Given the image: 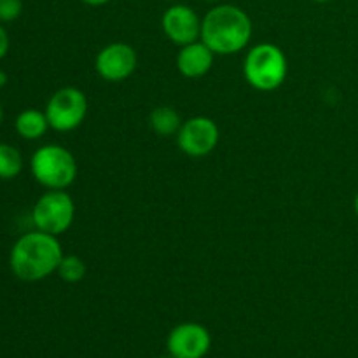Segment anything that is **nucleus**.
I'll use <instances>...</instances> for the list:
<instances>
[{"label": "nucleus", "instance_id": "f257e3e1", "mask_svg": "<svg viewBox=\"0 0 358 358\" xmlns=\"http://www.w3.org/2000/svg\"><path fill=\"white\" fill-rule=\"evenodd\" d=\"M62 259L63 248L58 236L35 229L21 234L13 245L9 268L21 282L35 283L56 273Z\"/></svg>", "mask_w": 358, "mask_h": 358}, {"label": "nucleus", "instance_id": "f03ea898", "mask_svg": "<svg viewBox=\"0 0 358 358\" xmlns=\"http://www.w3.org/2000/svg\"><path fill=\"white\" fill-rule=\"evenodd\" d=\"M252 31L254 24L250 16L233 3L213 6L201 17V41L220 56L243 51L250 44Z\"/></svg>", "mask_w": 358, "mask_h": 358}, {"label": "nucleus", "instance_id": "7ed1b4c3", "mask_svg": "<svg viewBox=\"0 0 358 358\" xmlns=\"http://www.w3.org/2000/svg\"><path fill=\"white\" fill-rule=\"evenodd\" d=\"M289 62L282 48L271 42L254 45L243 59V77L254 90L271 93L287 79Z\"/></svg>", "mask_w": 358, "mask_h": 358}, {"label": "nucleus", "instance_id": "20e7f679", "mask_svg": "<svg viewBox=\"0 0 358 358\" xmlns=\"http://www.w3.org/2000/svg\"><path fill=\"white\" fill-rule=\"evenodd\" d=\"M30 171L37 184L48 191H65L77 178V161L66 147L48 143L34 152Z\"/></svg>", "mask_w": 358, "mask_h": 358}, {"label": "nucleus", "instance_id": "39448f33", "mask_svg": "<svg viewBox=\"0 0 358 358\" xmlns=\"http://www.w3.org/2000/svg\"><path fill=\"white\" fill-rule=\"evenodd\" d=\"M76 219V203L66 191H48L35 201L31 222L35 229L59 236L66 233Z\"/></svg>", "mask_w": 358, "mask_h": 358}, {"label": "nucleus", "instance_id": "423d86ee", "mask_svg": "<svg viewBox=\"0 0 358 358\" xmlns=\"http://www.w3.org/2000/svg\"><path fill=\"white\" fill-rule=\"evenodd\" d=\"M49 128L69 133L79 128L87 115V98L79 87L66 86L55 91L45 103Z\"/></svg>", "mask_w": 358, "mask_h": 358}, {"label": "nucleus", "instance_id": "0eeeda50", "mask_svg": "<svg viewBox=\"0 0 358 358\" xmlns=\"http://www.w3.org/2000/svg\"><path fill=\"white\" fill-rule=\"evenodd\" d=\"M220 140V129L213 119L206 115H196L182 122L177 133V143L182 152L189 157H205L217 149Z\"/></svg>", "mask_w": 358, "mask_h": 358}, {"label": "nucleus", "instance_id": "6e6552de", "mask_svg": "<svg viewBox=\"0 0 358 358\" xmlns=\"http://www.w3.org/2000/svg\"><path fill=\"white\" fill-rule=\"evenodd\" d=\"M138 56L133 45L126 42H112L101 48L94 58V70L107 83H122L135 73Z\"/></svg>", "mask_w": 358, "mask_h": 358}, {"label": "nucleus", "instance_id": "1a4fd4ad", "mask_svg": "<svg viewBox=\"0 0 358 358\" xmlns=\"http://www.w3.org/2000/svg\"><path fill=\"white\" fill-rule=\"evenodd\" d=\"M166 348L171 358H203L212 348V336L205 325L184 322L170 331Z\"/></svg>", "mask_w": 358, "mask_h": 358}, {"label": "nucleus", "instance_id": "9d476101", "mask_svg": "<svg viewBox=\"0 0 358 358\" xmlns=\"http://www.w3.org/2000/svg\"><path fill=\"white\" fill-rule=\"evenodd\" d=\"M161 28L166 38L178 48L201 38V17L185 3H173L168 7L161 17Z\"/></svg>", "mask_w": 358, "mask_h": 358}, {"label": "nucleus", "instance_id": "9b49d317", "mask_svg": "<svg viewBox=\"0 0 358 358\" xmlns=\"http://www.w3.org/2000/svg\"><path fill=\"white\" fill-rule=\"evenodd\" d=\"M215 52L199 38L192 44L182 45L177 55V69L185 79H199L212 70Z\"/></svg>", "mask_w": 358, "mask_h": 358}, {"label": "nucleus", "instance_id": "f8f14e48", "mask_svg": "<svg viewBox=\"0 0 358 358\" xmlns=\"http://www.w3.org/2000/svg\"><path fill=\"white\" fill-rule=\"evenodd\" d=\"M14 129L24 140L42 138L49 129L45 112L37 110V108H24L23 112L17 114L16 121H14Z\"/></svg>", "mask_w": 358, "mask_h": 358}, {"label": "nucleus", "instance_id": "ddd939ff", "mask_svg": "<svg viewBox=\"0 0 358 358\" xmlns=\"http://www.w3.org/2000/svg\"><path fill=\"white\" fill-rule=\"evenodd\" d=\"M182 117L173 107H157L150 112L149 126L157 136H177V133L182 128Z\"/></svg>", "mask_w": 358, "mask_h": 358}, {"label": "nucleus", "instance_id": "4468645a", "mask_svg": "<svg viewBox=\"0 0 358 358\" xmlns=\"http://www.w3.org/2000/svg\"><path fill=\"white\" fill-rule=\"evenodd\" d=\"M23 156L10 143H0V180H13L23 171Z\"/></svg>", "mask_w": 358, "mask_h": 358}, {"label": "nucleus", "instance_id": "2eb2a0df", "mask_svg": "<svg viewBox=\"0 0 358 358\" xmlns=\"http://www.w3.org/2000/svg\"><path fill=\"white\" fill-rule=\"evenodd\" d=\"M59 278L66 283H79L86 276V264L79 255H63L58 269H56Z\"/></svg>", "mask_w": 358, "mask_h": 358}, {"label": "nucleus", "instance_id": "dca6fc26", "mask_svg": "<svg viewBox=\"0 0 358 358\" xmlns=\"http://www.w3.org/2000/svg\"><path fill=\"white\" fill-rule=\"evenodd\" d=\"M23 13V2L21 0H0V23H10L16 21Z\"/></svg>", "mask_w": 358, "mask_h": 358}, {"label": "nucleus", "instance_id": "f3484780", "mask_svg": "<svg viewBox=\"0 0 358 358\" xmlns=\"http://www.w3.org/2000/svg\"><path fill=\"white\" fill-rule=\"evenodd\" d=\"M9 45H10L9 34H7L6 27L0 23V59H3L7 56V52H9Z\"/></svg>", "mask_w": 358, "mask_h": 358}, {"label": "nucleus", "instance_id": "a211bd4d", "mask_svg": "<svg viewBox=\"0 0 358 358\" xmlns=\"http://www.w3.org/2000/svg\"><path fill=\"white\" fill-rule=\"evenodd\" d=\"M83 3H86V6H91V7H101V6H107L110 0H80Z\"/></svg>", "mask_w": 358, "mask_h": 358}, {"label": "nucleus", "instance_id": "6ab92c4d", "mask_svg": "<svg viewBox=\"0 0 358 358\" xmlns=\"http://www.w3.org/2000/svg\"><path fill=\"white\" fill-rule=\"evenodd\" d=\"M7 80H9V77H7V73L3 72V70H0V90H2V87L6 86Z\"/></svg>", "mask_w": 358, "mask_h": 358}, {"label": "nucleus", "instance_id": "aec40b11", "mask_svg": "<svg viewBox=\"0 0 358 358\" xmlns=\"http://www.w3.org/2000/svg\"><path fill=\"white\" fill-rule=\"evenodd\" d=\"M353 206H355V213L358 217V191H357V196H355V203H353Z\"/></svg>", "mask_w": 358, "mask_h": 358}, {"label": "nucleus", "instance_id": "412c9836", "mask_svg": "<svg viewBox=\"0 0 358 358\" xmlns=\"http://www.w3.org/2000/svg\"><path fill=\"white\" fill-rule=\"evenodd\" d=\"M2 121H3V107L2 103H0V126H2Z\"/></svg>", "mask_w": 358, "mask_h": 358}, {"label": "nucleus", "instance_id": "4be33fe9", "mask_svg": "<svg viewBox=\"0 0 358 358\" xmlns=\"http://www.w3.org/2000/svg\"><path fill=\"white\" fill-rule=\"evenodd\" d=\"M311 2H317V3H327V2H332V0H311Z\"/></svg>", "mask_w": 358, "mask_h": 358}, {"label": "nucleus", "instance_id": "5701e85b", "mask_svg": "<svg viewBox=\"0 0 358 358\" xmlns=\"http://www.w3.org/2000/svg\"><path fill=\"white\" fill-rule=\"evenodd\" d=\"M205 2H208V3H215V2H219V0H205Z\"/></svg>", "mask_w": 358, "mask_h": 358}, {"label": "nucleus", "instance_id": "b1692460", "mask_svg": "<svg viewBox=\"0 0 358 358\" xmlns=\"http://www.w3.org/2000/svg\"><path fill=\"white\" fill-rule=\"evenodd\" d=\"M168 2H177V0H168Z\"/></svg>", "mask_w": 358, "mask_h": 358}, {"label": "nucleus", "instance_id": "393cba45", "mask_svg": "<svg viewBox=\"0 0 358 358\" xmlns=\"http://www.w3.org/2000/svg\"><path fill=\"white\" fill-rule=\"evenodd\" d=\"M164 358H166V357H164ZM170 358H171V357H170Z\"/></svg>", "mask_w": 358, "mask_h": 358}]
</instances>
